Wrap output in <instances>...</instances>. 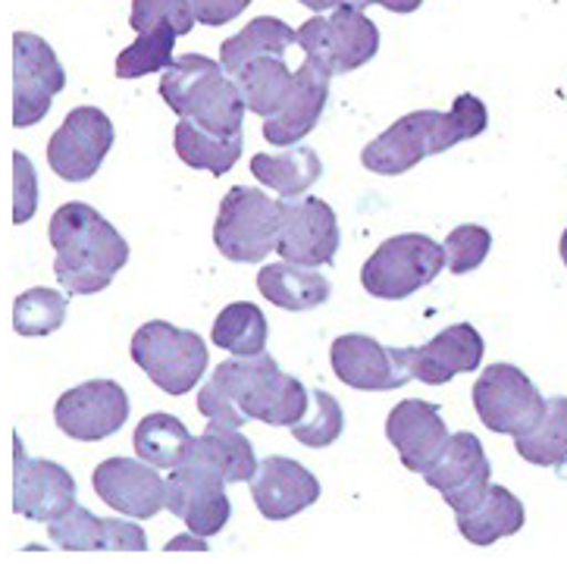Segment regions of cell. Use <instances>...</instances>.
Instances as JSON below:
<instances>
[{"label": "cell", "instance_id": "obj_40", "mask_svg": "<svg viewBox=\"0 0 567 564\" xmlns=\"http://www.w3.org/2000/svg\"><path fill=\"white\" fill-rule=\"evenodd\" d=\"M251 0H192V7H195V17L202 25H226V22H233V19L248 7Z\"/></svg>", "mask_w": 567, "mask_h": 564}, {"label": "cell", "instance_id": "obj_12", "mask_svg": "<svg viewBox=\"0 0 567 564\" xmlns=\"http://www.w3.org/2000/svg\"><path fill=\"white\" fill-rule=\"evenodd\" d=\"M414 348H385L373 336L348 332L330 346L336 377L361 392H392L414 380Z\"/></svg>", "mask_w": 567, "mask_h": 564}, {"label": "cell", "instance_id": "obj_26", "mask_svg": "<svg viewBox=\"0 0 567 564\" xmlns=\"http://www.w3.org/2000/svg\"><path fill=\"white\" fill-rule=\"evenodd\" d=\"M173 145L185 166L192 170H207L214 176H226L241 157L245 139L241 135H214L195 120L179 116V123L173 129Z\"/></svg>", "mask_w": 567, "mask_h": 564}, {"label": "cell", "instance_id": "obj_31", "mask_svg": "<svg viewBox=\"0 0 567 564\" xmlns=\"http://www.w3.org/2000/svg\"><path fill=\"white\" fill-rule=\"evenodd\" d=\"M132 445H135L138 458H145L147 464L173 471L192 452L195 439H192L188 427L179 418H173V414H147L135 427Z\"/></svg>", "mask_w": 567, "mask_h": 564}, {"label": "cell", "instance_id": "obj_25", "mask_svg": "<svg viewBox=\"0 0 567 564\" xmlns=\"http://www.w3.org/2000/svg\"><path fill=\"white\" fill-rule=\"evenodd\" d=\"M260 295L282 310H311L317 305H327L332 295V283L327 276L317 274V267H301L292 260L267 264L257 274Z\"/></svg>", "mask_w": 567, "mask_h": 564}, {"label": "cell", "instance_id": "obj_33", "mask_svg": "<svg viewBox=\"0 0 567 564\" xmlns=\"http://www.w3.org/2000/svg\"><path fill=\"white\" fill-rule=\"evenodd\" d=\"M514 449L524 461L536 468H558L567 461V399L555 396L546 399V411L536 420V427L514 437Z\"/></svg>", "mask_w": 567, "mask_h": 564}, {"label": "cell", "instance_id": "obj_43", "mask_svg": "<svg viewBox=\"0 0 567 564\" xmlns=\"http://www.w3.org/2000/svg\"><path fill=\"white\" fill-rule=\"evenodd\" d=\"M561 260H565V267H567V229L561 233Z\"/></svg>", "mask_w": 567, "mask_h": 564}, {"label": "cell", "instance_id": "obj_23", "mask_svg": "<svg viewBox=\"0 0 567 564\" xmlns=\"http://www.w3.org/2000/svg\"><path fill=\"white\" fill-rule=\"evenodd\" d=\"M483 336L471 324L445 327L426 346L414 348V377L426 386H445L457 373H471L483 361Z\"/></svg>", "mask_w": 567, "mask_h": 564}, {"label": "cell", "instance_id": "obj_21", "mask_svg": "<svg viewBox=\"0 0 567 564\" xmlns=\"http://www.w3.org/2000/svg\"><path fill=\"white\" fill-rule=\"evenodd\" d=\"M330 79L332 75L327 70H320L313 60L305 57V63L295 70V85L286 104L264 120V139L270 145L292 147L305 135H311V129L320 123L323 107L330 101Z\"/></svg>", "mask_w": 567, "mask_h": 564}, {"label": "cell", "instance_id": "obj_41", "mask_svg": "<svg viewBox=\"0 0 567 564\" xmlns=\"http://www.w3.org/2000/svg\"><path fill=\"white\" fill-rule=\"evenodd\" d=\"M351 3H358V7H370V3H380V7L392 10V13H414V10L421 7L423 0H351Z\"/></svg>", "mask_w": 567, "mask_h": 564}, {"label": "cell", "instance_id": "obj_17", "mask_svg": "<svg viewBox=\"0 0 567 564\" xmlns=\"http://www.w3.org/2000/svg\"><path fill=\"white\" fill-rule=\"evenodd\" d=\"M92 483L107 509L128 517H154L166 505V480L145 458H107L94 468Z\"/></svg>", "mask_w": 567, "mask_h": 564}, {"label": "cell", "instance_id": "obj_42", "mask_svg": "<svg viewBox=\"0 0 567 564\" xmlns=\"http://www.w3.org/2000/svg\"><path fill=\"white\" fill-rule=\"evenodd\" d=\"M298 3H305V7H308V10H313V13H323V10H336V7L351 3V0H298Z\"/></svg>", "mask_w": 567, "mask_h": 564}, {"label": "cell", "instance_id": "obj_14", "mask_svg": "<svg viewBox=\"0 0 567 564\" xmlns=\"http://www.w3.org/2000/svg\"><path fill=\"white\" fill-rule=\"evenodd\" d=\"M13 511L38 521L51 524L63 517L66 511L75 509V480L66 468L48 458H32L25 445L13 439Z\"/></svg>", "mask_w": 567, "mask_h": 564}, {"label": "cell", "instance_id": "obj_28", "mask_svg": "<svg viewBox=\"0 0 567 564\" xmlns=\"http://www.w3.org/2000/svg\"><path fill=\"white\" fill-rule=\"evenodd\" d=\"M251 173L282 198H301L323 176V164L313 147L292 145L286 154H255Z\"/></svg>", "mask_w": 567, "mask_h": 564}, {"label": "cell", "instance_id": "obj_20", "mask_svg": "<svg viewBox=\"0 0 567 564\" xmlns=\"http://www.w3.org/2000/svg\"><path fill=\"white\" fill-rule=\"evenodd\" d=\"M251 499L267 521H289L320 499V483L305 464L292 458L270 455L251 476Z\"/></svg>", "mask_w": 567, "mask_h": 564}, {"label": "cell", "instance_id": "obj_8", "mask_svg": "<svg viewBox=\"0 0 567 564\" xmlns=\"http://www.w3.org/2000/svg\"><path fill=\"white\" fill-rule=\"evenodd\" d=\"M361 10L358 3H342L330 17L317 13L298 29V48L330 75L361 70L380 51V29Z\"/></svg>", "mask_w": 567, "mask_h": 564}, {"label": "cell", "instance_id": "obj_37", "mask_svg": "<svg viewBox=\"0 0 567 564\" xmlns=\"http://www.w3.org/2000/svg\"><path fill=\"white\" fill-rule=\"evenodd\" d=\"M132 29L135 32H151V29H173L183 38L192 32L198 22L192 0H132Z\"/></svg>", "mask_w": 567, "mask_h": 564}, {"label": "cell", "instance_id": "obj_7", "mask_svg": "<svg viewBox=\"0 0 567 564\" xmlns=\"http://www.w3.org/2000/svg\"><path fill=\"white\" fill-rule=\"evenodd\" d=\"M132 361L145 370L166 396H185L207 370V346L195 329H179L166 320H151L132 336Z\"/></svg>", "mask_w": 567, "mask_h": 564}, {"label": "cell", "instance_id": "obj_22", "mask_svg": "<svg viewBox=\"0 0 567 564\" xmlns=\"http://www.w3.org/2000/svg\"><path fill=\"white\" fill-rule=\"evenodd\" d=\"M51 543L70 552H145V530L116 521V517H94L82 505L70 509L63 517L48 524Z\"/></svg>", "mask_w": 567, "mask_h": 564}, {"label": "cell", "instance_id": "obj_16", "mask_svg": "<svg viewBox=\"0 0 567 564\" xmlns=\"http://www.w3.org/2000/svg\"><path fill=\"white\" fill-rule=\"evenodd\" d=\"M282 260L301 267H327L339 252V219L327 201L282 198L279 245Z\"/></svg>", "mask_w": 567, "mask_h": 564}, {"label": "cell", "instance_id": "obj_18", "mask_svg": "<svg viewBox=\"0 0 567 564\" xmlns=\"http://www.w3.org/2000/svg\"><path fill=\"white\" fill-rule=\"evenodd\" d=\"M423 480L436 492H442L449 509L464 511L471 509L476 499L489 490L493 464H489V458L483 452V442L474 433L461 430V433H452L445 452H442L440 461L430 471L423 473Z\"/></svg>", "mask_w": 567, "mask_h": 564}, {"label": "cell", "instance_id": "obj_10", "mask_svg": "<svg viewBox=\"0 0 567 564\" xmlns=\"http://www.w3.org/2000/svg\"><path fill=\"white\" fill-rule=\"evenodd\" d=\"M474 408L486 430L520 437L543 418L546 399L524 370L514 365H493L474 382Z\"/></svg>", "mask_w": 567, "mask_h": 564}, {"label": "cell", "instance_id": "obj_1", "mask_svg": "<svg viewBox=\"0 0 567 564\" xmlns=\"http://www.w3.org/2000/svg\"><path fill=\"white\" fill-rule=\"evenodd\" d=\"M308 404L311 392L305 389V382L282 373L267 351L223 361L198 392V411L204 418L229 427H245L248 420L292 427L305 418Z\"/></svg>", "mask_w": 567, "mask_h": 564}, {"label": "cell", "instance_id": "obj_30", "mask_svg": "<svg viewBox=\"0 0 567 564\" xmlns=\"http://www.w3.org/2000/svg\"><path fill=\"white\" fill-rule=\"evenodd\" d=\"M192 449L207 458L223 473L226 483L251 480L257 473V464H260L255 458V445L241 437V430L229 427V423H217V420H210L202 437H195Z\"/></svg>", "mask_w": 567, "mask_h": 564}, {"label": "cell", "instance_id": "obj_19", "mask_svg": "<svg viewBox=\"0 0 567 564\" xmlns=\"http://www.w3.org/2000/svg\"><path fill=\"white\" fill-rule=\"evenodd\" d=\"M385 439L395 445L408 471L426 473L449 445V427L433 401L404 399L385 418Z\"/></svg>", "mask_w": 567, "mask_h": 564}, {"label": "cell", "instance_id": "obj_11", "mask_svg": "<svg viewBox=\"0 0 567 564\" xmlns=\"http://www.w3.org/2000/svg\"><path fill=\"white\" fill-rule=\"evenodd\" d=\"M66 89V73L54 48L32 32L13 35V126L29 129L48 116L54 98Z\"/></svg>", "mask_w": 567, "mask_h": 564}, {"label": "cell", "instance_id": "obj_9", "mask_svg": "<svg viewBox=\"0 0 567 564\" xmlns=\"http://www.w3.org/2000/svg\"><path fill=\"white\" fill-rule=\"evenodd\" d=\"M223 483V473L192 449L166 480V509L185 521L195 536H214L226 527L233 514Z\"/></svg>", "mask_w": 567, "mask_h": 564}, {"label": "cell", "instance_id": "obj_29", "mask_svg": "<svg viewBox=\"0 0 567 564\" xmlns=\"http://www.w3.org/2000/svg\"><path fill=\"white\" fill-rule=\"evenodd\" d=\"M233 79L245 94L248 110L260 120L274 116L276 110L286 104L295 85V73L286 66V57H257L251 63H245Z\"/></svg>", "mask_w": 567, "mask_h": 564}, {"label": "cell", "instance_id": "obj_4", "mask_svg": "<svg viewBox=\"0 0 567 564\" xmlns=\"http://www.w3.org/2000/svg\"><path fill=\"white\" fill-rule=\"evenodd\" d=\"M223 63L204 54L176 57L164 70L161 98L176 116L195 120L214 135H241L245 94L236 79H226Z\"/></svg>", "mask_w": 567, "mask_h": 564}, {"label": "cell", "instance_id": "obj_24", "mask_svg": "<svg viewBox=\"0 0 567 564\" xmlns=\"http://www.w3.org/2000/svg\"><path fill=\"white\" fill-rule=\"evenodd\" d=\"M457 530L474 546H493L524 527V502L505 486L489 483V490L471 509L455 511Z\"/></svg>", "mask_w": 567, "mask_h": 564}, {"label": "cell", "instance_id": "obj_13", "mask_svg": "<svg viewBox=\"0 0 567 564\" xmlns=\"http://www.w3.org/2000/svg\"><path fill=\"white\" fill-rule=\"evenodd\" d=\"M111 116L97 107H75L66 113V120L51 135L48 164L66 183H89L101 170L104 157L111 154Z\"/></svg>", "mask_w": 567, "mask_h": 564}, {"label": "cell", "instance_id": "obj_5", "mask_svg": "<svg viewBox=\"0 0 567 564\" xmlns=\"http://www.w3.org/2000/svg\"><path fill=\"white\" fill-rule=\"evenodd\" d=\"M282 201L267 198L260 188L236 185L220 201L214 223V245L233 264H260L279 245Z\"/></svg>", "mask_w": 567, "mask_h": 564}, {"label": "cell", "instance_id": "obj_35", "mask_svg": "<svg viewBox=\"0 0 567 564\" xmlns=\"http://www.w3.org/2000/svg\"><path fill=\"white\" fill-rule=\"evenodd\" d=\"M176 38L179 35L166 25L164 29H151V32H138V38L116 57V79H142V75L164 73L166 66L176 60L173 57Z\"/></svg>", "mask_w": 567, "mask_h": 564}, {"label": "cell", "instance_id": "obj_3", "mask_svg": "<svg viewBox=\"0 0 567 564\" xmlns=\"http://www.w3.org/2000/svg\"><path fill=\"white\" fill-rule=\"evenodd\" d=\"M489 113L476 94H457L452 110H417L395 120L361 151V164L380 176H402L430 154L471 142L486 132Z\"/></svg>", "mask_w": 567, "mask_h": 564}, {"label": "cell", "instance_id": "obj_6", "mask_svg": "<svg viewBox=\"0 0 567 564\" xmlns=\"http://www.w3.org/2000/svg\"><path fill=\"white\" fill-rule=\"evenodd\" d=\"M442 267H449V252L436 238L421 233L385 238L383 245L367 257L361 267V286L373 298L399 301L414 291L426 289Z\"/></svg>", "mask_w": 567, "mask_h": 564}, {"label": "cell", "instance_id": "obj_34", "mask_svg": "<svg viewBox=\"0 0 567 564\" xmlns=\"http://www.w3.org/2000/svg\"><path fill=\"white\" fill-rule=\"evenodd\" d=\"M66 295L56 289H29L13 301V329L25 339L51 336L66 320Z\"/></svg>", "mask_w": 567, "mask_h": 564}, {"label": "cell", "instance_id": "obj_39", "mask_svg": "<svg viewBox=\"0 0 567 564\" xmlns=\"http://www.w3.org/2000/svg\"><path fill=\"white\" fill-rule=\"evenodd\" d=\"M13 173H17V192H13V223H29L38 207V183L35 166L29 164V157L17 151L13 154Z\"/></svg>", "mask_w": 567, "mask_h": 564}, {"label": "cell", "instance_id": "obj_15", "mask_svg": "<svg viewBox=\"0 0 567 564\" xmlns=\"http://www.w3.org/2000/svg\"><path fill=\"white\" fill-rule=\"evenodd\" d=\"M56 427L79 442H101L123 430L128 420V396L120 382L89 380L63 392L54 404Z\"/></svg>", "mask_w": 567, "mask_h": 564}, {"label": "cell", "instance_id": "obj_27", "mask_svg": "<svg viewBox=\"0 0 567 564\" xmlns=\"http://www.w3.org/2000/svg\"><path fill=\"white\" fill-rule=\"evenodd\" d=\"M292 44H298V29L276 17H257L238 35L223 41L220 63L226 73L236 75L245 63H251L257 57H286Z\"/></svg>", "mask_w": 567, "mask_h": 564}, {"label": "cell", "instance_id": "obj_36", "mask_svg": "<svg viewBox=\"0 0 567 564\" xmlns=\"http://www.w3.org/2000/svg\"><path fill=\"white\" fill-rule=\"evenodd\" d=\"M289 430H292V437L301 445H308V449H327V445H332L336 439L342 437V430H346V411H342V404L332 399L330 392L313 389L311 404H308L305 418L292 423Z\"/></svg>", "mask_w": 567, "mask_h": 564}, {"label": "cell", "instance_id": "obj_2", "mask_svg": "<svg viewBox=\"0 0 567 564\" xmlns=\"http://www.w3.org/2000/svg\"><path fill=\"white\" fill-rule=\"evenodd\" d=\"M48 236L56 252L54 274L70 295L104 291L113 276L126 267V238L85 201H66L63 207H56Z\"/></svg>", "mask_w": 567, "mask_h": 564}, {"label": "cell", "instance_id": "obj_38", "mask_svg": "<svg viewBox=\"0 0 567 564\" xmlns=\"http://www.w3.org/2000/svg\"><path fill=\"white\" fill-rule=\"evenodd\" d=\"M493 248V236L486 226H476V223H467V226H457L445 238V252H449V270L457 276L471 274L476 270L486 255Z\"/></svg>", "mask_w": 567, "mask_h": 564}, {"label": "cell", "instance_id": "obj_32", "mask_svg": "<svg viewBox=\"0 0 567 564\" xmlns=\"http://www.w3.org/2000/svg\"><path fill=\"white\" fill-rule=\"evenodd\" d=\"M267 336H270L267 317L251 301H233V305H226L217 314L214 329H210L214 346L229 351V355H238V358L260 355L267 348Z\"/></svg>", "mask_w": 567, "mask_h": 564}]
</instances>
